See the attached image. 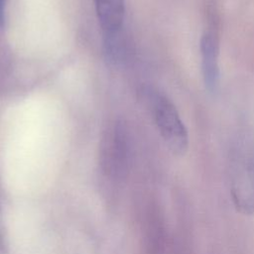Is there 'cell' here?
Listing matches in <instances>:
<instances>
[{
	"label": "cell",
	"mask_w": 254,
	"mask_h": 254,
	"mask_svg": "<svg viewBox=\"0 0 254 254\" xmlns=\"http://www.w3.org/2000/svg\"><path fill=\"white\" fill-rule=\"evenodd\" d=\"M228 178L237 211L244 215L254 214V143L244 136L230 148Z\"/></svg>",
	"instance_id": "6da1fadb"
},
{
	"label": "cell",
	"mask_w": 254,
	"mask_h": 254,
	"mask_svg": "<svg viewBox=\"0 0 254 254\" xmlns=\"http://www.w3.org/2000/svg\"><path fill=\"white\" fill-rule=\"evenodd\" d=\"M144 95L167 146L174 154L184 155L189 147V135L174 103L155 89H146Z\"/></svg>",
	"instance_id": "7a4b0ae2"
},
{
	"label": "cell",
	"mask_w": 254,
	"mask_h": 254,
	"mask_svg": "<svg viewBox=\"0 0 254 254\" xmlns=\"http://www.w3.org/2000/svg\"><path fill=\"white\" fill-rule=\"evenodd\" d=\"M201 72L205 88L214 93L219 84V37L215 22L205 30L200 39Z\"/></svg>",
	"instance_id": "3957f363"
},
{
	"label": "cell",
	"mask_w": 254,
	"mask_h": 254,
	"mask_svg": "<svg viewBox=\"0 0 254 254\" xmlns=\"http://www.w3.org/2000/svg\"><path fill=\"white\" fill-rule=\"evenodd\" d=\"M99 24L108 36H113L121 29L125 17L124 0H94Z\"/></svg>",
	"instance_id": "277c9868"
},
{
	"label": "cell",
	"mask_w": 254,
	"mask_h": 254,
	"mask_svg": "<svg viewBox=\"0 0 254 254\" xmlns=\"http://www.w3.org/2000/svg\"><path fill=\"white\" fill-rule=\"evenodd\" d=\"M5 5H6V0H0V26H2L4 23Z\"/></svg>",
	"instance_id": "5b68a950"
}]
</instances>
